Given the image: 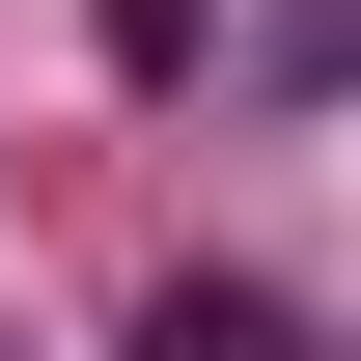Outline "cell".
I'll return each mask as SVG.
<instances>
[{"label":"cell","instance_id":"cell-1","mask_svg":"<svg viewBox=\"0 0 361 361\" xmlns=\"http://www.w3.org/2000/svg\"><path fill=\"white\" fill-rule=\"evenodd\" d=\"M139 361H306V306H250V278H167V306H139Z\"/></svg>","mask_w":361,"mask_h":361},{"label":"cell","instance_id":"cell-2","mask_svg":"<svg viewBox=\"0 0 361 361\" xmlns=\"http://www.w3.org/2000/svg\"><path fill=\"white\" fill-rule=\"evenodd\" d=\"M250 56H278V84H361V0H278Z\"/></svg>","mask_w":361,"mask_h":361}]
</instances>
